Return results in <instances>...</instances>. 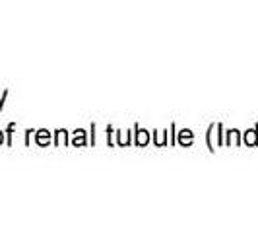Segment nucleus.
Returning <instances> with one entry per match:
<instances>
[{"instance_id": "f257e3e1", "label": "nucleus", "mask_w": 258, "mask_h": 233, "mask_svg": "<svg viewBox=\"0 0 258 233\" xmlns=\"http://www.w3.org/2000/svg\"><path fill=\"white\" fill-rule=\"evenodd\" d=\"M0 142H2V134H0Z\"/></svg>"}]
</instances>
